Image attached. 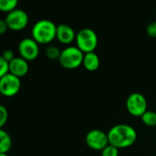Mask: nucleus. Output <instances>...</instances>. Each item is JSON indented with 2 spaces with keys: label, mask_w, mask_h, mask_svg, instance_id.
I'll return each mask as SVG.
<instances>
[{
  "label": "nucleus",
  "mask_w": 156,
  "mask_h": 156,
  "mask_svg": "<svg viewBox=\"0 0 156 156\" xmlns=\"http://www.w3.org/2000/svg\"><path fill=\"white\" fill-rule=\"evenodd\" d=\"M108 143L110 145L120 149H125L132 146L137 141L136 130L125 123L114 125L108 133Z\"/></svg>",
  "instance_id": "1"
},
{
  "label": "nucleus",
  "mask_w": 156,
  "mask_h": 156,
  "mask_svg": "<svg viewBox=\"0 0 156 156\" xmlns=\"http://www.w3.org/2000/svg\"><path fill=\"white\" fill-rule=\"evenodd\" d=\"M57 26L49 19L38 20L31 28V37L39 45L50 44L56 38Z\"/></svg>",
  "instance_id": "2"
},
{
  "label": "nucleus",
  "mask_w": 156,
  "mask_h": 156,
  "mask_svg": "<svg viewBox=\"0 0 156 156\" xmlns=\"http://www.w3.org/2000/svg\"><path fill=\"white\" fill-rule=\"evenodd\" d=\"M75 43H76V47L84 54L95 52L98 44L97 34L92 28L89 27L82 28L76 33Z\"/></svg>",
  "instance_id": "3"
},
{
  "label": "nucleus",
  "mask_w": 156,
  "mask_h": 156,
  "mask_svg": "<svg viewBox=\"0 0 156 156\" xmlns=\"http://www.w3.org/2000/svg\"><path fill=\"white\" fill-rule=\"evenodd\" d=\"M84 53L75 46H68L63 48L59 58L60 65L66 69H74L83 64Z\"/></svg>",
  "instance_id": "4"
},
{
  "label": "nucleus",
  "mask_w": 156,
  "mask_h": 156,
  "mask_svg": "<svg viewBox=\"0 0 156 156\" xmlns=\"http://www.w3.org/2000/svg\"><path fill=\"white\" fill-rule=\"evenodd\" d=\"M126 108L129 113L135 117H142L148 111L146 98L140 92L131 93L126 100Z\"/></svg>",
  "instance_id": "5"
},
{
  "label": "nucleus",
  "mask_w": 156,
  "mask_h": 156,
  "mask_svg": "<svg viewBox=\"0 0 156 156\" xmlns=\"http://www.w3.org/2000/svg\"><path fill=\"white\" fill-rule=\"evenodd\" d=\"M5 20L7 24L8 29L17 32L27 27L29 25V17L26 11L17 8L14 11L8 13L6 16Z\"/></svg>",
  "instance_id": "6"
},
{
  "label": "nucleus",
  "mask_w": 156,
  "mask_h": 156,
  "mask_svg": "<svg viewBox=\"0 0 156 156\" xmlns=\"http://www.w3.org/2000/svg\"><path fill=\"white\" fill-rule=\"evenodd\" d=\"M19 57L28 62L35 60L40 55V45L32 37L22 38L17 46Z\"/></svg>",
  "instance_id": "7"
},
{
  "label": "nucleus",
  "mask_w": 156,
  "mask_h": 156,
  "mask_svg": "<svg viewBox=\"0 0 156 156\" xmlns=\"http://www.w3.org/2000/svg\"><path fill=\"white\" fill-rule=\"evenodd\" d=\"M21 89V80L19 78L7 73L0 79V92L1 95L6 98L16 96Z\"/></svg>",
  "instance_id": "8"
},
{
  "label": "nucleus",
  "mask_w": 156,
  "mask_h": 156,
  "mask_svg": "<svg viewBox=\"0 0 156 156\" xmlns=\"http://www.w3.org/2000/svg\"><path fill=\"white\" fill-rule=\"evenodd\" d=\"M86 144L94 151H102L109 144L108 133L98 129L91 130L86 135Z\"/></svg>",
  "instance_id": "9"
},
{
  "label": "nucleus",
  "mask_w": 156,
  "mask_h": 156,
  "mask_svg": "<svg viewBox=\"0 0 156 156\" xmlns=\"http://www.w3.org/2000/svg\"><path fill=\"white\" fill-rule=\"evenodd\" d=\"M76 37V33L74 29L66 24H61L57 26V30H56V39L63 44V45H69L75 41Z\"/></svg>",
  "instance_id": "10"
},
{
  "label": "nucleus",
  "mask_w": 156,
  "mask_h": 156,
  "mask_svg": "<svg viewBox=\"0 0 156 156\" xmlns=\"http://www.w3.org/2000/svg\"><path fill=\"white\" fill-rule=\"evenodd\" d=\"M8 69L9 73L20 79L28 74L29 66L27 60H25L21 57H16L8 63Z\"/></svg>",
  "instance_id": "11"
},
{
  "label": "nucleus",
  "mask_w": 156,
  "mask_h": 156,
  "mask_svg": "<svg viewBox=\"0 0 156 156\" xmlns=\"http://www.w3.org/2000/svg\"><path fill=\"white\" fill-rule=\"evenodd\" d=\"M84 68L88 71H95L100 66V59L96 52L86 53L84 55L83 64Z\"/></svg>",
  "instance_id": "12"
},
{
  "label": "nucleus",
  "mask_w": 156,
  "mask_h": 156,
  "mask_svg": "<svg viewBox=\"0 0 156 156\" xmlns=\"http://www.w3.org/2000/svg\"><path fill=\"white\" fill-rule=\"evenodd\" d=\"M12 147V138L4 129H0V154H7Z\"/></svg>",
  "instance_id": "13"
},
{
  "label": "nucleus",
  "mask_w": 156,
  "mask_h": 156,
  "mask_svg": "<svg viewBox=\"0 0 156 156\" xmlns=\"http://www.w3.org/2000/svg\"><path fill=\"white\" fill-rule=\"evenodd\" d=\"M18 2L17 0H0V12L6 13V15L17 9Z\"/></svg>",
  "instance_id": "14"
},
{
  "label": "nucleus",
  "mask_w": 156,
  "mask_h": 156,
  "mask_svg": "<svg viewBox=\"0 0 156 156\" xmlns=\"http://www.w3.org/2000/svg\"><path fill=\"white\" fill-rule=\"evenodd\" d=\"M142 122L144 125L148 127H155L156 126V112L153 111H147L141 117Z\"/></svg>",
  "instance_id": "15"
},
{
  "label": "nucleus",
  "mask_w": 156,
  "mask_h": 156,
  "mask_svg": "<svg viewBox=\"0 0 156 156\" xmlns=\"http://www.w3.org/2000/svg\"><path fill=\"white\" fill-rule=\"evenodd\" d=\"M61 52L62 50L56 46H49L45 49V55L51 60H59Z\"/></svg>",
  "instance_id": "16"
},
{
  "label": "nucleus",
  "mask_w": 156,
  "mask_h": 156,
  "mask_svg": "<svg viewBox=\"0 0 156 156\" xmlns=\"http://www.w3.org/2000/svg\"><path fill=\"white\" fill-rule=\"evenodd\" d=\"M7 120H8L7 109L4 105L0 104V129H3V127L6 125Z\"/></svg>",
  "instance_id": "17"
},
{
  "label": "nucleus",
  "mask_w": 156,
  "mask_h": 156,
  "mask_svg": "<svg viewBox=\"0 0 156 156\" xmlns=\"http://www.w3.org/2000/svg\"><path fill=\"white\" fill-rule=\"evenodd\" d=\"M120 150L110 144L101 151V156H119Z\"/></svg>",
  "instance_id": "18"
},
{
  "label": "nucleus",
  "mask_w": 156,
  "mask_h": 156,
  "mask_svg": "<svg viewBox=\"0 0 156 156\" xmlns=\"http://www.w3.org/2000/svg\"><path fill=\"white\" fill-rule=\"evenodd\" d=\"M9 73L8 62L0 55V79Z\"/></svg>",
  "instance_id": "19"
},
{
  "label": "nucleus",
  "mask_w": 156,
  "mask_h": 156,
  "mask_svg": "<svg viewBox=\"0 0 156 156\" xmlns=\"http://www.w3.org/2000/svg\"><path fill=\"white\" fill-rule=\"evenodd\" d=\"M146 33L148 34L149 37H156V20L155 21H152L151 23L148 24L147 27H146Z\"/></svg>",
  "instance_id": "20"
},
{
  "label": "nucleus",
  "mask_w": 156,
  "mask_h": 156,
  "mask_svg": "<svg viewBox=\"0 0 156 156\" xmlns=\"http://www.w3.org/2000/svg\"><path fill=\"white\" fill-rule=\"evenodd\" d=\"M1 56H2L8 63H9L12 59H14V58H16L14 52H13L11 49H6V50H4L3 53L1 54Z\"/></svg>",
  "instance_id": "21"
},
{
  "label": "nucleus",
  "mask_w": 156,
  "mask_h": 156,
  "mask_svg": "<svg viewBox=\"0 0 156 156\" xmlns=\"http://www.w3.org/2000/svg\"><path fill=\"white\" fill-rule=\"evenodd\" d=\"M7 30H8V27H7V24H6V20L0 18V36L6 33Z\"/></svg>",
  "instance_id": "22"
},
{
  "label": "nucleus",
  "mask_w": 156,
  "mask_h": 156,
  "mask_svg": "<svg viewBox=\"0 0 156 156\" xmlns=\"http://www.w3.org/2000/svg\"><path fill=\"white\" fill-rule=\"evenodd\" d=\"M0 156H8L6 154H0Z\"/></svg>",
  "instance_id": "23"
},
{
  "label": "nucleus",
  "mask_w": 156,
  "mask_h": 156,
  "mask_svg": "<svg viewBox=\"0 0 156 156\" xmlns=\"http://www.w3.org/2000/svg\"><path fill=\"white\" fill-rule=\"evenodd\" d=\"M1 96H2V95H1V92H0V97H1Z\"/></svg>",
  "instance_id": "24"
},
{
  "label": "nucleus",
  "mask_w": 156,
  "mask_h": 156,
  "mask_svg": "<svg viewBox=\"0 0 156 156\" xmlns=\"http://www.w3.org/2000/svg\"><path fill=\"white\" fill-rule=\"evenodd\" d=\"M155 14H156V10H155Z\"/></svg>",
  "instance_id": "25"
}]
</instances>
